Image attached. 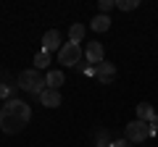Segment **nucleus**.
Returning <instances> with one entry per match:
<instances>
[{
	"mask_svg": "<svg viewBox=\"0 0 158 147\" xmlns=\"http://www.w3.org/2000/svg\"><path fill=\"white\" fill-rule=\"evenodd\" d=\"M29 118H32V108L24 100L11 97V100H6V105L0 110V129L6 131V134H19L29 124Z\"/></svg>",
	"mask_w": 158,
	"mask_h": 147,
	"instance_id": "nucleus-1",
	"label": "nucleus"
},
{
	"mask_svg": "<svg viewBox=\"0 0 158 147\" xmlns=\"http://www.w3.org/2000/svg\"><path fill=\"white\" fill-rule=\"evenodd\" d=\"M19 87L27 89L29 95H37V97L48 89V87H45V76H42L37 68H27V71L19 74Z\"/></svg>",
	"mask_w": 158,
	"mask_h": 147,
	"instance_id": "nucleus-2",
	"label": "nucleus"
},
{
	"mask_svg": "<svg viewBox=\"0 0 158 147\" xmlns=\"http://www.w3.org/2000/svg\"><path fill=\"white\" fill-rule=\"evenodd\" d=\"M148 137H150V124H145V121L135 118L127 124V142H132V145H137V142H145Z\"/></svg>",
	"mask_w": 158,
	"mask_h": 147,
	"instance_id": "nucleus-3",
	"label": "nucleus"
},
{
	"mask_svg": "<svg viewBox=\"0 0 158 147\" xmlns=\"http://www.w3.org/2000/svg\"><path fill=\"white\" fill-rule=\"evenodd\" d=\"M79 58H82V47L77 42H63V47L58 50V63L63 66H77Z\"/></svg>",
	"mask_w": 158,
	"mask_h": 147,
	"instance_id": "nucleus-4",
	"label": "nucleus"
},
{
	"mask_svg": "<svg viewBox=\"0 0 158 147\" xmlns=\"http://www.w3.org/2000/svg\"><path fill=\"white\" fill-rule=\"evenodd\" d=\"M95 79L100 81V84H111V81L116 79V66L103 61L100 66H95Z\"/></svg>",
	"mask_w": 158,
	"mask_h": 147,
	"instance_id": "nucleus-5",
	"label": "nucleus"
},
{
	"mask_svg": "<svg viewBox=\"0 0 158 147\" xmlns=\"http://www.w3.org/2000/svg\"><path fill=\"white\" fill-rule=\"evenodd\" d=\"M61 34L56 32V29H50V32H45V37H42V50L45 53H53V50H61Z\"/></svg>",
	"mask_w": 158,
	"mask_h": 147,
	"instance_id": "nucleus-6",
	"label": "nucleus"
},
{
	"mask_svg": "<svg viewBox=\"0 0 158 147\" xmlns=\"http://www.w3.org/2000/svg\"><path fill=\"white\" fill-rule=\"evenodd\" d=\"M85 58L90 63H95V66H100L103 63V45L100 42H90V45L85 47Z\"/></svg>",
	"mask_w": 158,
	"mask_h": 147,
	"instance_id": "nucleus-7",
	"label": "nucleus"
},
{
	"mask_svg": "<svg viewBox=\"0 0 158 147\" xmlns=\"http://www.w3.org/2000/svg\"><path fill=\"white\" fill-rule=\"evenodd\" d=\"M40 100H42L45 108H58L61 105V92L58 89H45L42 95H40Z\"/></svg>",
	"mask_w": 158,
	"mask_h": 147,
	"instance_id": "nucleus-8",
	"label": "nucleus"
},
{
	"mask_svg": "<svg viewBox=\"0 0 158 147\" xmlns=\"http://www.w3.org/2000/svg\"><path fill=\"white\" fill-rule=\"evenodd\" d=\"M90 26H92V32H108V29H111V16L98 13V16L90 21Z\"/></svg>",
	"mask_w": 158,
	"mask_h": 147,
	"instance_id": "nucleus-9",
	"label": "nucleus"
},
{
	"mask_svg": "<svg viewBox=\"0 0 158 147\" xmlns=\"http://www.w3.org/2000/svg\"><path fill=\"white\" fill-rule=\"evenodd\" d=\"M137 118L145 121V124H150V121L156 118V110H153L150 102H140V105H137Z\"/></svg>",
	"mask_w": 158,
	"mask_h": 147,
	"instance_id": "nucleus-10",
	"label": "nucleus"
},
{
	"mask_svg": "<svg viewBox=\"0 0 158 147\" xmlns=\"http://www.w3.org/2000/svg\"><path fill=\"white\" fill-rule=\"evenodd\" d=\"M61 84H63V71H48V76H45L48 89H58Z\"/></svg>",
	"mask_w": 158,
	"mask_h": 147,
	"instance_id": "nucleus-11",
	"label": "nucleus"
},
{
	"mask_svg": "<svg viewBox=\"0 0 158 147\" xmlns=\"http://www.w3.org/2000/svg\"><path fill=\"white\" fill-rule=\"evenodd\" d=\"M85 32H87V29L82 26V24H74V26L69 29V42H77V45H79V42L85 40Z\"/></svg>",
	"mask_w": 158,
	"mask_h": 147,
	"instance_id": "nucleus-12",
	"label": "nucleus"
},
{
	"mask_svg": "<svg viewBox=\"0 0 158 147\" xmlns=\"http://www.w3.org/2000/svg\"><path fill=\"white\" fill-rule=\"evenodd\" d=\"M48 66H50V53L40 50L37 55H34V68H37V71H42V68H48Z\"/></svg>",
	"mask_w": 158,
	"mask_h": 147,
	"instance_id": "nucleus-13",
	"label": "nucleus"
},
{
	"mask_svg": "<svg viewBox=\"0 0 158 147\" xmlns=\"http://www.w3.org/2000/svg\"><path fill=\"white\" fill-rule=\"evenodd\" d=\"M95 145L98 147H111V139H108V131L106 129H98L95 131Z\"/></svg>",
	"mask_w": 158,
	"mask_h": 147,
	"instance_id": "nucleus-14",
	"label": "nucleus"
},
{
	"mask_svg": "<svg viewBox=\"0 0 158 147\" xmlns=\"http://www.w3.org/2000/svg\"><path fill=\"white\" fill-rule=\"evenodd\" d=\"M140 6V0H118L116 8H121V11H135V8Z\"/></svg>",
	"mask_w": 158,
	"mask_h": 147,
	"instance_id": "nucleus-15",
	"label": "nucleus"
},
{
	"mask_svg": "<svg viewBox=\"0 0 158 147\" xmlns=\"http://www.w3.org/2000/svg\"><path fill=\"white\" fill-rule=\"evenodd\" d=\"M0 100H11V87L0 84Z\"/></svg>",
	"mask_w": 158,
	"mask_h": 147,
	"instance_id": "nucleus-16",
	"label": "nucleus"
},
{
	"mask_svg": "<svg viewBox=\"0 0 158 147\" xmlns=\"http://www.w3.org/2000/svg\"><path fill=\"white\" fill-rule=\"evenodd\" d=\"M113 6H116L113 0H100V13H108V11H111Z\"/></svg>",
	"mask_w": 158,
	"mask_h": 147,
	"instance_id": "nucleus-17",
	"label": "nucleus"
},
{
	"mask_svg": "<svg viewBox=\"0 0 158 147\" xmlns=\"http://www.w3.org/2000/svg\"><path fill=\"white\" fill-rule=\"evenodd\" d=\"M150 134H158V113H156V118L150 121Z\"/></svg>",
	"mask_w": 158,
	"mask_h": 147,
	"instance_id": "nucleus-18",
	"label": "nucleus"
},
{
	"mask_svg": "<svg viewBox=\"0 0 158 147\" xmlns=\"http://www.w3.org/2000/svg\"><path fill=\"white\" fill-rule=\"evenodd\" d=\"M111 147H129V142L127 139H116V142H111Z\"/></svg>",
	"mask_w": 158,
	"mask_h": 147,
	"instance_id": "nucleus-19",
	"label": "nucleus"
}]
</instances>
